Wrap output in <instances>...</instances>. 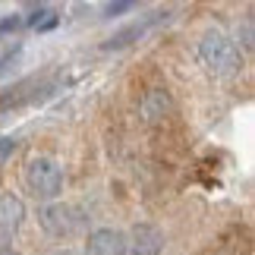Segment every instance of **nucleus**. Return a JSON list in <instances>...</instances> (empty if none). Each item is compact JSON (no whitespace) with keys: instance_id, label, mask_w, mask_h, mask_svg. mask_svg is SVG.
I'll return each instance as SVG.
<instances>
[{"instance_id":"obj_1","label":"nucleus","mask_w":255,"mask_h":255,"mask_svg":"<svg viewBox=\"0 0 255 255\" xmlns=\"http://www.w3.org/2000/svg\"><path fill=\"white\" fill-rule=\"evenodd\" d=\"M199 57H202L205 70L214 73L218 79H233V76H240V70H243V54H240V47L233 44L224 32H218V28H208V32L202 35V41H199Z\"/></svg>"},{"instance_id":"obj_2","label":"nucleus","mask_w":255,"mask_h":255,"mask_svg":"<svg viewBox=\"0 0 255 255\" xmlns=\"http://www.w3.org/2000/svg\"><path fill=\"white\" fill-rule=\"evenodd\" d=\"M25 186L35 199H57L63 192V170L54 158H32L25 164Z\"/></svg>"},{"instance_id":"obj_3","label":"nucleus","mask_w":255,"mask_h":255,"mask_svg":"<svg viewBox=\"0 0 255 255\" xmlns=\"http://www.w3.org/2000/svg\"><path fill=\"white\" fill-rule=\"evenodd\" d=\"M41 218V227L51 233V237L57 240H73V237H79V233L85 230V211L82 208H76V205H63V202H54V205H47V208L38 214Z\"/></svg>"},{"instance_id":"obj_4","label":"nucleus","mask_w":255,"mask_h":255,"mask_svg":"<svg viewBox=\"0 0 255 255\" xmlns=\"http://www.w3.org/2000/svg\"><path fill=\"white\" fill-rule=\"evenodd\" d=\"M22 221H25V202L13 192H3L0 195V243H13Z\"/></svg>"},{"instance_id":"obj_5","label":"nucleus","mask_w":255,"mask_h":255,"mask_svg":"<svg viewBox=\"0 0 255 255\" xmlns=\"http://www.w3.org/2000/svg\"><path fill=\"white\" fill-rule=\"evenodd\" d=\"M123 252H126V233L114 227L92 230L82 249V255H123Z\"/></svg>"},{"instance_id":"obj_6","label":"nucleus","mask_w":255,"mask_h":255,"mask_svg":"<svg viewBox=\"0 0 255 255\" xmlns=\"http://www.w3.org/2000/svg\"><path fill=\"white\" fill-rule=\"evenodd\" d=\"M161 252H164V233L154 224H139L132 237H126L123 255H161Z\"/></svg>"},{"instance_id":"obj_7","label":"nucleus","mask_w":255,"mask_h":255,"mask_svg":"<svg viewBox=\"0 0 255 255\" xmlns=\"http://www.w3.org/2000/svg\"><path fill=\"white\" fill-rule=\"evenodd\" d=\"M164 19H167V13H151V16H145L142 22H132V25H126L123 32H117L114 38H107L101 47H104V51H120V47H126V44H132V41H139V38H145L158 22H164Z\"/></svg>"},{"instance_id":"obj_8","label":"nucleus","mask_w":255,"mask_h":255,"mask_svg":"<svg viewBox=\"0 0 255 255\" xmlns=\"http://www.w3.org/2000/svg\"><path fill=\"white\" fill-rule=\"evenodd\" d=\"M170 111H173V101H170V95L164 92V88H151V92H145V98H142V117L148 123L164 120Z\"/></svg>"},{"instance_id":"obj_9","label":"nucleus","mask_w":255,"mask_h":255,"mask_svg":"<svg viewBox=\"0 0 255 255\" xmlns=\"http://www.w3.org/2000/svg\"><path fill=\"white\" fill-rule=\"evenodd\" d=\"M28 25H32L35 32H51L57 25V13H51V9H35L32 19H28Z\"/></svg>"},{"instance_id":"obj_10","label":"nucleus","mask_w":255,"mask_h":255,"mask_svg":"<svg viewBox=\"0 0 255 255\" xmlns=\"http://www.w3.org/2000/svg\"><path fill=\"white\" fill-rule=\"evenodd\" d=\"M139 0H111V3L104 6V16H120V13H126V9H132Z\"/></svg>"},{"instance_id":"obj_11","label":"nucleus","mask_w":255,"mask_h":255,"mask_svg":"<svg viewBox=\"0 0 255 255\" xmlns=\"http://www.w3.org/2000/svg\"><path fill=\"white\" fill-rule=\"evenodd\" d=\"M19 25H22V19H19V16H3V19H0V38L9 35V32H16Z\"/></svg>"},{"instance_id":"obj_12","label":"nucleus","mask_w":255,"mask_h":255,"mask_svg":"<svg viewBox=\"0 0 255 255\" xmlns=\"http://www.w3.org/2000/svg\"><path fill=\"white\" fill-rule=\"evenodd\" d=\"M16 148V139H0V158H3L6 151H13Z\"/></svg>"},{"instance_id":"obj_13","label":"nucleus","mask_w":255,"mask_h":255,"mask_svg":"<svg viewBox=\"0 0 255 255\" xmlns=\"http://www.w3.org/2000/svg\"><path fill=\"white\" fill-rule=\"evenodd\" d=\"M0 255H16V252H13V246H9V243H0Z\"/></svg>"},{"instance_id":"obj_14","label":"nucleus","mask_w":255,"mask_h":255,"mask_svg":"<svg viewBox=\"0 0 255 255\" xmlns=\"http://www.w3.org/2000/svg\"><path fill=\"white\" fill-rule=\"evenodd\" d=\"M51 255H79V252H73V249H57V252H51Z\"/></svg>"}]
</instances>
